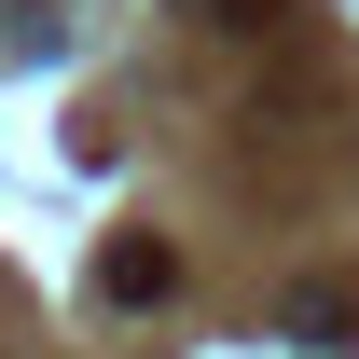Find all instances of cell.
I'll return each mask as SVG.
<instances>
[{"instance_id": "1", "label": "cell", "mask_w": 359, "mask_h": 359, "mask_svg": "<svg viewBox=\"0 0 359 359\" xmlns=\"http://www.w3.org/2000/svg\"><path fill=\"white\" fill-rule=\"evenodd\" d=\"M166 290H180L166 235H111V249H97V304H166Z\"/></svg>"}, {"instance_id": "2", "label": "cell", "mask_w": 359, "mask_h": 359, "mask_svg": "<svg viewBox=\"0 0 359 359\" xmlns=\"http://www.w3.org/2000/svg\"><path fill=\"white\" fill-rule=\"evenodd\" d=\"M276 346H318V359H359V304H346V290H290V304H276Z\"/></svg>"}]
</instances>
